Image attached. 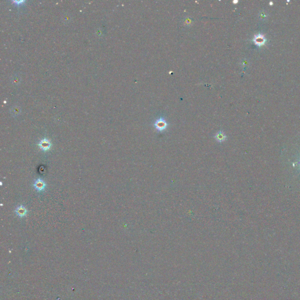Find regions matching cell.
I'll return each instance as SVG.
<instances>
[{"mask_svg": "<svg viewBox=\"0 0 300 300\" xmlns=\"http://www.w3.org/2000/svg\"><path fill=\"white\" fill-rule=\"evenodd\" d=\"M168 126V124L167 123L166 120L162 117H161L157 120H156V121L154 123L155 128L159 131H163L165 130L167 128Z\"/></svg>", "mask_w": 300, "mask_h": 300, "instance_id": "obj_1", "label": "cell"}, {"mask_svg": "<svg viewBox=\"0 0 300 300\" xmlns=\"http://www.w3.org/2000/svg\"><path fill=\"white\" fill-rule=\"evenodd\" d=\"M52 146V145L50 140L46 138H43L42 140H41L38 144V146L40 147V148L43 151H49L50 149Z\"/></svg>", "mask_w": 300, "mask_h": 300, "instance_id": "obj_2", "label": "cell"}, {"mask_svg": "<svg viewBox=\"0 0 300 300\" xmlns=\"http://www.w3.org/2000/svg\"><path fill=\"white\" fill-rule=\"evenodd\" d=\"M33 186L37 191L41 192L44 191V190L46 188V184L44 181L39 178L35 181Z\"/></svg>", "mask_w": 300, "mask_h": 300, "instance_id": "obj_3", "label": "cell"}, {"mask_svg": "<svg viewBox=\"0 0 300 300\" xmlns=\"http://www.w3.org/2000/svg\"><path fill=\"white\" fill-rule=\"evenodd\" d=\"M15 212L18 216H19L20 217H23L26 215L28 211L24 206L20 205L19 206H18L16 208Z\"/></svg>", "mask_w": 300, "mask_h": 300, "instance_id": "obj_4", "label": "cell"}, {"mask_svg": "<svg viewBox=\"0 0 300 300\" xmlns=\"http://www.w3.org/2000/svg\"><path fill=\"white\" fill-rule=\"evenodd\" d=\"M226 138H227L226 135L222 131H219L214 135L215 140L220 143L224 142L226 140Z\"/></svg>", "mask_w": 300, "mask_h": 300, "instance_id": "obj_5", "label": "cell"}, {"mask_svg": "<svg viewBox=\"0 0 300 300\" xmlns=\"http://www.w3.org/2000/svg\"><path fill=\"white\" fill-rule=\"evenodd\" d=\"M253 41L257 45L260 46L261 45H263L265 43L266 39L264 38V37L263 35L258 34L257 35H256L255 37L254 38Z\"/></svg>", "mask_w": 300, "mask_h": 300, "instance_id": "obj_6", "label": "cell"}, {"mask_svg": "<svg viewBox=\"0 0 300 300\" xmlns=\"http://www.w3.org/2000/svg\"><path fill=\"white\" fill-rule=\"evenodd\" d=\"M237 2H238V1H233V3H237Z\"/></svg>", "mask_w": 300, "mask_h": 300, "instance_id": "obj_7", "label": "cell"}]
</instances>
